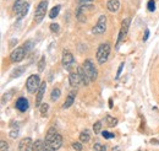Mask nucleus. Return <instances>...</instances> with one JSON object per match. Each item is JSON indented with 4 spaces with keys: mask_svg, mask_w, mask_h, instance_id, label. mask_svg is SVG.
I'll return each instance as SVG.
<instances>
[{
    "mask_svg": "<svg viewBox=\"0 0 159 151\" xmlns=\"http://www.w3.org/2000/svg\"><path fill=\"white\" fill-rule=\"evenodd\" d=\"M69 82L75 89H79L80 86L82 85V81H81V77L79 75V71H71L70 73V75H69Z\"/></svg>",
    "mask_w": 159,
    "mask_h": 151,
    "instance_id": "1a4fd4ad",
    "label": "nucleus"
},
{
    "mask_svg": "<svg viewBox=\"0 0 159 151\" xmlns=\"http://www.w3.org/2000/svg\"><path fill=\"white\" fill-rule=\"evenodd\" d=\"M32 151H44V141H42V140H36V141L33 143Z\"/></svg>",
    "mask_w": 159,
    "mask_h": 151,
    "instance_id": "6ab92c4d",
    "label": "nucleus"
},
{
    "mask_svg": "<svg viewBox=\"0 0 159 151\" xmlns=\"http://www.w3.org/2000/svg\"><path fill=\"white\" fill-rule=\"evenodd\" d=\"M17 135H19V129H17V128H16V129H15V128H14V129H11V132H10V136H11L12 139H15Z\"/></svg>",
    "mask_w": 159,
    "mask_h": 151,
    "instance_id": "c9c22d12",
    "label": "nucleus"
},
{
    "mask_svg": "<svg viewBox=\"0 0 159 151\" xmlns=\"http://www.w3.org/2000/svg\"><path fill=\"white\" fill-rule=\"evenodd\" d=\"M130 23H131V19H125L121 23V28H120L119 32V37H118V42H116V49L120 47V44L124 42V39L126 37L127 32H129V27H130Z\"/></svg>",
    "mask_w": 159,
    "mask_h": 151,
    "instance_id": "423d86ee",
    "label": "nucleus"
},
{
    "mask_svg": "<svg viewBox=\"0 0 159 151\" xmlns=\"http://www.w3.org/2000/svg\"><path fill=\"white\" fill-rule=\"evenodd\" d=\"M47 9H48V1L47 0H42L38 4L36 11H34V20H36L37 23H40L43 21L44 16H45V12H47Z\"/></svg>",
    "mask_w": 159,
    "mask_h": 151,
    "instance_id": "39448f33",
    "label": "nucleus"
},
{
    "mask_svg": "<svg viewBox=\"0 0 159 151\" xmlns=\"http://www.w3.org/2000/svg\"><path fill=\"white\" fill-rule=\"evenodd\" d=\"M12 95H14V91H10V92H7V94L4 95V96H2V103H5V102L10 101V98L12 97Z\"/></svg>",
    "mask_w": 159,
    "mask_h": 151,
    "instance_id": "c756f323",
    "label": "nucleus"
},
{
    "mask_svg": "<svg viewBox=\"0 0 159 151\" xmlns=\"http://www.w3.org/2000/svg\"><path fill=\"white\" fill-rule=\"evenodd\" d=\"M74 63H75V60H74V56L70 53V52H64V54H62V65H64V68H66V69H71V66L74 65Z\"/></svg>",
    "mask_w": 159,
    "mask_h": 151,
    "instance_id": "9d476101",
    "label": "nucleus"
},
{
    "mask_svg": "<svg viewBox=\"0 0 159 151\" xmlns=\"http://www.w3.org/2000/svg\"><path fill=\"white\" fill-rule=\"evenodd\" d=\"M122 69H124V63H121L119 66V69H118V74H116V79H119L120 74H121V71H122Z\"/></svg>",
    "mask_w": 159,
    "mask_h": 151,
    "instance_id": "4c0bfd02",
    "label": "nucleus"
},
{
    "mask_svg": "<svg viewBox=\"0 0 159 151\" xmlns=\"http://www.w3.org/2000/svg\"><path fill=\"white\" fill-rule=\"evenodd\" d=\"M60 9H61V6H60V5H57V6H54V7L50 10V12H49V17H50V19H55V17L59 15Z\"/></svg>",
    "mask_w": 159,
    "mask_h": 151,
    "instance_id": "412c9836",
    "label": "nucleus"
},
{
    "mask_svg": "<svg viewBox=\"0 0 159 151\" xmlns=\"http://www.w3.org/2000/svg\"><path fill=\"white\" fill-rule=\"evenodd\" d=\"M60 95H61V91H60L59 89H54L53 91H52V94H50V100L52 101H58L60 98Z\"/></svg>",
    "mask_w": 159,
    "mask_h": 151,
    "instance_id": "4be33fe9",
    "label": "nucleus"
},
{
    "mask_svg": "<svg viewBox=\"0 0 159 151\" xmlns=\"http://www.w3.org/2000/svg\"><path fill=\"white\" fill-rule=\"evenodd\" d=\"M113 151H121V150H120V148H119V146H115V148L113 149Z\"/></svg>",
    "mask_w": 159,
    "mask_h": 151,
    "instance_id": "ea45409f",
    "label": "nucleus"
},
{
    "mask_svg": "<svg viewBox=\"0 0 159 151\" xmlns=\"http://www.w3.org/2000/svg\"><path fill=\"white\" fill-rule=\"evenodd\" d=\"M40 85H42L40 77L39 75H36V74L34 75H31L27 79V81H26V89H27L28 94H34L36 91H38Z\"/></svg>",
    "mask_w": 159,
    "mask_h": 151,
    "instance_id": "7ed1b4c3",
    "label": "nucleus"
},
{
    "mask_svg": "<svg viewBox=\"0 0 159 151\" xmlns=\"http://www.w3.org/2000/svg\"><path fill=\"white\" fill-rule=\"evenodd\" d=\"M48 110H49V105L48 103H42L40 105V114L42 115H45L48 113Z\"/></svg>",
    "mask_w": 159,
    "mask_h": 151,
    "instance_id": "393cba45",
    "label": "nucleus"
},
{
    "mask_svg": "<svg viewBox=\"0 0 159 151\" xmlns=\"http://www.w3.org/2000/svg\"><path fill=\"white\" fill-rule=\"evenodd\" d=\"M77 71H79V75H80V77H81L82 85H83V86H87V85H89L91 80H89V77H88V75H87V73L84 71L83 66H79V68H77Z\"/></svg>",
    "mask_w": 159,
    "mask_h": 151,
    "instance_id": "4468645a",
    "label": "nucleus"
},
{
    "mask_svg": "<svg viewBox=\"0 0 159 151\" xmlns=\"http://www.w3.org/2000/svg\"><path fill=\"white\" fill-rule=\"evenodd\" d=\"M110 51H111V47H110L109 43H102L99 47H98L96 57H97V60H98L99 64H104L108 60L109 54H110Z\"/></svg>",
    "mask_w": 159,
    "mask_h": 151,
    "instance_id": "f03ea898",
    "label": "nucleus"
},
{
    "mask_svg": "<svg viewBox=\"0 0 159 151\" xmlns=\"http://www.w3.org/2000/svg\"><path fill=\"white\" fill-rule=\"evenodd\" d=\"M26 4H27V1H26V0H16V1H15V4H14V6H12L14 12H15L16 15H19L21 11L23 10V7L26 6Z\"/></svg>",
    "mask_w": 159,
    "mask_h": 151,
    "instance_id": "2eb2a0df",
    "label": "nucleus"
},
{
    "mask_svg": "<svg viewBox=\"0 0 159 151\" xmlns=\"http://www.w3.org/2000/svg\"><path fill=\"white\" fill-rule=\"evenodd\" d=\"M62 145V136L55 128H50L44 139V151H57Z\"/></svg>",
    "mask_w": 159,
    "mask_h": 151,
    "instance_id": "f257e3e1",
    "label": "nucleus"
},
{
    "mask_svg": "<svg viewBox=\"0 0 159 151\" xmlns=\"http://www.w3.org/2000/svg\"><path fill=\"white\" fill-rule=\"evenodd\" d=\"M72 148L76 151H81L82 150V143H74L72 144Z\"/></svg>",
    "mask_w": 159,
    "mask_h": 151,
    "instance_id": "f704fd0d",
    "label": "nucleus"
},
{
    "mask_svg": "<svg viewBox=\"0 0 159 151\" xmlns=\"http://www.w3.org/2000/svg\"><path fill=\"white\" fill-rule=\"evenodd\" d=\"M44 68H45V57L43 56V57L40 58L39 60V64H38V70H39L40 73L44 70Z\"/></svg>",
    "mask_w": 159,
    "mask_h": 151,
    "instance_id": "cd10ccee",
    "label": "nucleus"
},
{
    "mask_svg": "<svg viewBox=\"0 0 159 151\" xmlns=\"http://www.w3.org/2000/svg\"><path fill=\"white\" fill-rule=\"evenodd\" d=\"M32 46H33V42H27V43H25V46H23V48H25V51H26V53H27V52H30V49L32 48Z\"/></svg>",
    "mask_w": 159,
    "mask_h": 151,
    "instance_id": "473e14b6",
    "label": "nucleus"
},
{
    "mask_svg": "<svg viewBox=\"0 0 159 151\" xmlns=\"http://www.w3.org/2000/svg\"><path fill=\"white\" fill-rule=\"evenodd\" d=\"M7 148H9L7 143L5 140H1L0 141V151H7Z\"/></svg>",
    "mask_w": 159,
    "mask_h": 151,
    "instance_id": "2f4dec72",
    "label": "nucleus"
},
{
    "mask_svg": "<svg viewBox=\"0 0 159 151\" xmlns=\"http://www.w3.org/2000/svg\"><path fill=\"white\" fill-rule=\"evenodd\" d=\"M105 30H107V17L104 15H100L97 25L92 28V32L94 35H103L105 32Z\"/></svg>",
    "mask_w": 159,
    "mask_h": 151,
    "instance_id": "0eeeda50",
    "label": "nucleus"
},
{
    "mask_svg": "<svg viewBox=\"0 0 159 151\" xmlns=\"http://www.w3.org/2000/svg\"><path fill=\"white\" fill-rule=\"evenodd\" d=\"M75 96H76V92H71V94L67 96V98L65 100V102H64V105H62V108H64V110H67V108H70V107L74 105V102H75Z\"/></svg>",
    "mask_w": 159,
    "mask_h": 151,
    "instance_id": "f3484780",
    "label": "nucleus"
},
{
    "mask_svg": "<svg viewBox=\"0 0 159 151\" xmlns=\"http://www.w3.org/2000/svg\"><path fill=\"white\" fill-rule=\"evenodd\" d=\"M89 139H91V135H89V132L87 130V129H84L83 132L80 134V141L81 143H88L89 141Z\"/></svg>",
    "mask_w": 159,
    "mask_h": 151,
    "instance_id": "a211bd4d",
    "label": "nucleus"
},
{
    "mask_svg": "<svg viewBox=\"0 0 159 151\" xmlns=\"http://www.w3.org/2000/svg\"><path fill=\"white\" fill-rule=\"evenodd\" d=\"M100 129H102V122H96L93 124V132H94V134H99Z\"/></svg>",
    "mask_w": 159,
    "mask_h": 151,
    "instance_id": "a878e982",
    "label": "nucleus"
},
{
    "mask_svg": "<svg viewBox=\"0 0 159 151\" xmlns=\"http://www.w3.org/2000/svg\"><path fill=\"white\" fill-rule=\"evenodd\" d=\"M50 31L54 33H58L60 31V26L58 23H50Z\"/></svg>",
    "mask_w": 159,
    "mask_h": 151,
    "instance_id": "7c9ffc66",
    "label": "nucleus"
},
{
    "mask_svg": "<svg viewBox=\"0 0 159 151\" xmlns=\"http://www.w3.org/2000/svg\"><path fill=\"white\" fill-rule=\"evenodd\" d=\"M25 56H26L25 48H23V47H19V48H15V49L11 52L10 59H11V61H14V63H20V61L23 60Z\"/></svg>",
    "mask_w": 159,
    "mask_h": 151,
    "instance_id": "6e6552de",
    "label": "nucleus"
},
{
    "mask_svg": "<svg viewBox=\"0 0 159 151\" xmlns=\"http://www.w3.org/2000/svg\"><path fill=\"white\" fill-rule=\"evenodd\" d=\"M148 36H149V30H146V31H144V37H143V41H147V39H148Z\"/></svg>",
    "mask_w": 159,
    "mask_h": 151,
    "instance_id": "58836bf2",
    "label": "nucleus"
},
{
    "mask_svg": "<svg viewBox=\"0 0 159 151\" xmlns=\"http://www.w3.org/2000/svg\"><path fill=\"white\" fill-rule=\"evenodd\" d=\"M82 66H83L84 71L87 73V75H88V77H89L91 82H93V81L97 80L98 73H97V69H96V66H94V64H93V61H92L91 59H86V60L83 61Z\"/></svg>",
    "mask_w": 159,
    "mask_h": 151,
    "instance_id": "20e7f679",
    "label": "nucleus"
},
{
    "mask_svg": "<svg viewBox=\"0 0 159 151\" xmlns=\"http://www.w3.org/2000/svg\"><path fill=\"white\" fill-rule=\"evenodd\" d=\"M103 136H104V139H113L114 138V134L113 133H109V132H103Z\"/></svg>",
    "mask_w": 159,
    "mask_h": 151,
    "instance_id": "72a5a7b5",
    "label": "nucleus"
},
{
    "mask_svg": "<svg viewBox=\"0 0 159 151\" xmlns=\"http://www.w3.org/2000/svg\"><path fill=\"white\" fill-rule=\"evenodd\" d=\"M147 9H148V11L153 12L156 10V1L154 0H149L148 1V5H147Z\"/></svg>",
    "mask_w": 159,
    "mask_h": 151,
    "instance_id": "bb28decb",
    "label": "nucleus"
},
{
    "mask_svg": "<svg viewBox=\"0 0 159 151\" xmlns=\"http://www.w3.org/2000/svg\"><path fill=\"white\" fill-rule=\"evenodd\" d=\"M25 66H20V68H16V69H14L12 70V73H11V77H17V76H20V75H22L23 74V71H25Z\"/></svg>",
    "mask_w": 159,
    "mask_h": 151,
    "instance_id": "5701e85b",
    "label": "nucleus"
},
{
    "mask_svg": "<svg viewBox=\"0 0 159 151\" xmlns=\"http://www.w3.org/2000/svg\"><path fill=\"white\" fill-rule=\"evenodd\" d=\"M107 7L110 12H116L120 7V1L119 0H109L107 2Z\"/></svg>",
    "mask_w": 159,
    "mask_h": 151,
    "instance_id": "dca6fc26",
    "label": "nucleus"
},
{
    "mask_svg": "<svg viewBox=\"0 0 159 151\" xmlns=\"http://www.w3.org/2000/svg\"><path fill=\"white\" fill-rule=\"evenodd\" d=\"M28 10H30V4L27 2V4H26V6L23 7V10H22V11H21L20 14L17 15V20H21V19H22V17H25V16L27 15V12H28Z\"/></svg>",
    "mask_w": 159,
    "mask_h": 151,
    "instance_id": "b1692460",
    "label": "nucleus"
},
{
    "mask_svg": "<svg viewBox=\"0 0 159 151\" xmlns=\"http://www.w3.org/2000/svg\"><path fill=\"white\" fill-rule=\"evenodd\" d=\"M105 122H107V124H108L110 128H111V127H115V125L118 124V119L114 118V117H111V115H109V114L105 117Z\"/></svg>",
    "mask_w": 159,
    "mask_h": 151,
    "instance_id": "aec40b11",
    "label": "nucleus"
},
{
    "mask_svg": "<svg viewBox=\"0 0 159 151\" xmlns=\"http://www.w3.org/2000/svg\"><path fill=\"white\" fill-rule=\"evenodd\" d=\"M45 90H47V84L42 82L39 90L37 91V96H36V106L37 107H40V105H42V100H43V96L45 94Z\"/></svg>",
    "mask_w": 159,
    "mask_h": 151,
    "instance_id": "ddd939ff",
    "label": "nucleus"
},
{
    "mask_svg": "<svg viewBox=\"0 0 159 151\" xmlns=\"http://www.w3.org/2000/svg\"><path fill=\"white\" fill-rule=\"evenodd\" d=\"M28 106H30L28 100L25 98V97H20V98L16 101V105H15V107H16L20 112H26V111L28 110Z\"/></svg>",
    "mask_w": 159,
    "mask_h": 151,
    "instance_id": "f8f14e48",
    "label": "nucleus"
},
{
    "mask_svg": "<svg viewBox=\"0 0 159 151\" xmlns=\"http://www.w3.org/2000/svg\"><path fill=\"white\" fill-rule=\"evenodd\" d=\"M92 149H93V151H107V148L103 146V145H100L99 143H96Z\"/></svg>",
    "mask_w": 159,
    "mask_h": 151,
    "instance_id": "c85d7f7f",
    "label": "nucleus"
},
{
    "mask_svg": "<svg viewBox=\"0 0 159 151\" xmlns=\"http://www.w3.org/2000/svg\"><path fill=\"white\" fill-rule=\"evenodd\" d=\"M93 0H79V4L80 5H89L92 4Z\"/></svg>",
    "mask_w": 159,
    "mask_h": 151,
    "instance_id": "e433bc0d",
    "label": "nucleus"
},
{
    "mask_svg": "<svg viewBox=\"0 0 159 151\" xmlns=\"http://www.w3.org/2000/svg\"><path fill=\"white\" fill-rule=\"evenodd\" d=\"M33 141L31 138H25L22 139L19 144V151H32Z\"/></svg>",
    "mask_w": 159,
    "mask_h": 151,
    "instance_id": "9b49d317",
    "label": "nucleus"
}]
</instances>
